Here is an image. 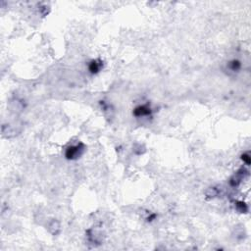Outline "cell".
<instances>
[{"instance_id":"1","label":"cell","mask_w":251,"mask_h":251,"mask_svg":"<svg viewBox=\"0 0 251 251\" xmlns=\"http://www.w3.org/2000/svg\"><path fill=\"white\" fill-rule=\"evenodd\" d=\"M84 144H78L76 146H71L67 149L66 151V157L68 159H76L78 157H80L82 152H84Z\"/></svg>"},{"instance_id":"2","label":"cell","mask_w":251,"mask_h":251,"mask_svg":"<svg viewBox=\"0 0 251 251\" xmlns=\"http://www.w3.org/2000/svg\"><path fill=\"white\" fill-rule=\"evenodd\" d=\"M150 114V109L146 106H139L135 110V115L137 117L140 116H145V115H149Z\"/></svg>"},{"instance_id":"3","label":"cell","mask_w":251,"mask_h":251,"mask_svg":"<svg viewBox=\"0 0 251 251\" xmlns=\"http://www.w3.org/2000/svg\"><path fill=\"white\" fill-rule=\"evenodd\" d=\"M100 68H101V63H98V61H92L91 64H90V66H89L90 72L93 73V74L99 72Z\"/></svg>"},{"instance_id":"4","label":"cell","mask_w":251,"mask_h":251,"mask_svg":"<svg viewBox=\"0 0 251 251\" xmlns=\"http://www.w3.org/2000/svg\"><path fill=\"white\" fill-rule=\"evenodd\" d=\"M237 207L239 210V212H241V213H245L247 211V206L243 202H237Z\"/></svg>"},{"instance_id":"5","label":"cell","mask_w":251,"mask_h":251,"mask_svg":"<svg viewBox=\"0 0 251 251\" xmlns=\"http://www.w3.org/2000/svg\"><path fill=\"white\" fill-rule=\"evenodd\" d=\"M242 160L246 165H250V157L248 154H243L242 155Z\"/></svg>"}]
</instances>
